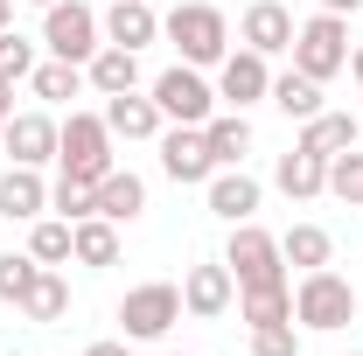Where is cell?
Segmentation results:
<instances>
[{
	"label": "cell",
	"mask_w": 363,
	"mask_h": 356,
	"mask_svg": "<svg viewBox=\"0 0 363 356\" xmlns=\"http://www.w3.org/2000/svg\"><path fill=\"white\" fill-rule=\"evenodd\" d=\"M252 356H301L294 321H279V328H252Z\"/></svg>",
	"instance_id": "cell-34"
},
{
	"label": "cell",
	"mask_w": 363,
	"mask_h": 356,
	"mask_svg": "<svg viewBox=\"0 0 363 356\" xmlns=\"http://www.w3.org/2000/svg\"><path fill=\"white\" fill-rule=\"evenodd\" d=\"M342 356H363V350H342Z\"/></svg>",
	"instance_id": "cell-42"
},
{
	"label": "cell",
	"mask_w": 363,
	"mask_h": 356,
	"mask_svg": "<svg viewBox=\"0 0 363 356\" xmlns=\"http://www.w3.org/2000/svg\"><path fill=\"white\" fill-rule=\"evenodd\" d=\"M217 98H224L230 112L272 98V56H259V49H230L224 63H217Z\"/></svg>",
	"instance_id": "cell-11"
},
{
	"label": "cell",
	"mask_w": 363,
	"mask_h": 356,
	"mask_svg": "<svg viewBox=\"0 0 363 356\" xmlns=\"http://www.w3.org/2000/svg\"><path fill=\"white\" fill-rule=\"evenodd\" d=\"M21 314H28V321H63V314H70V279H63L56 266H43L35 287L21 294Z\"/></svg>",
	"instance_id": "cell-27"
},
{
	"label": "cell",
	"mask_w": 363,
	"mask_h": 356,
	"mask_svg": "<svg viewBox=\"0 0 363 356\" xmlns=\"http://www.w3.org/2000/svg\"><path fill=\"white\" fill-rule=\"evenodd\" d=\"M161 35L182 49V63H196V70H210V63H224L230 56V21L224 7H210V0H182L161 14Z\"/></svg>",
	"instance_id": "cell-1"
},
{
	"label": "cell",
	"mask_w": 363,
	"mask_h": 356,
	"mask_svg": "<svg viewBox=\"0 0 363 356\" xmlns=\"http://www.w3.org/2000/svg\"><path fill=\"white\" fill-rule=\"evenodd\" d=\"M203 140H210L217 168H245V154H252V119H245V112H210V119H203Z\"/></svg>",
	"instance_id": "cell-21"
},
{
	"label": "cell",
	"mask_w": 363,
	"mask_h": 356,
	"mask_svg": "<svg viewBox=\"0 0 363 356\" xmlns=\"http://www.w3.org/2000/svg\"><path fill=\"white\" fill-rule=\"evenodd\" d=\"M230 308H238V279H230L224 259L182 272V314H196V321H224Z\"/></svg>",
	"instance_id": "cell-10"
},
{
	"label": "cell",
	"mask_w": 363,
	"mask_h": 356,
	"mask_svg": "<svg viewBox=\"0 0 363 356\" xmlns=\"http://www.w3.org/2000/svg\"><path fill=\"white\" fill-rule=\"evenodd\" d=\"M147 98L161 105V119H168V126H203V119L217 112V84H210L196 63H175V70H161V77L147 84Z\"/></svg>",
	"instance_id": "cell-7"
},
{
	"label": "cell",
	"mask_w": 363,
	"mask_h": 356,
	"mask_svg": "<svg viewBox=\"0 0 363 356\" xmlns=\"http://www.w3.org/2000/svg\"><path fill=\"white\" fill-rule=\"evenodd\" d=\"M350 77H357V84H363V43L350 49Z\"/></svg>",
	"instance_id": "cell-38"
},
{
	"label": "cell",
	"mask_w": 363,
	"mask_h": 356,
	"mask_svg": "<svg viewBox=\"0 0 363 356\" xmlns=\"http://www.w3.org/2000/svg\"><path fill=\"white\" fill-rule=\"evenodd\" d=\"M0 28H14V0H0Z\"/></svg>",
	"instance_id": "cell-39"
},
{
	"label": "cell",
	"mask_w": 363,
	"mask_h": 356,
	"mask_svg": "<svg viewBox=\"0 0 363 356\" xmlns=\"http://www.w3.org/2000/svg\"><path fill=\"white\" fill-rule=\"evenodd\" d=\"M43 49L63 56V63H91V56L105 49V14L84 7V0H56V7H43Z\"/></svg>",
	"instance_id": "cell-4"
},
{
	"label": "cell",
	"mask_w": 363,
	"mask_h": 356,
	"mask_svg": "<svg viewBox=\"0 0 363 356\" xmlns=\"http://www.w3.org/2000/svg\"><path fill=\"white\" fill-rule=\"evenodd\" d=\"M28 91H35V98H49V105H63V98H77V91H84V63L49 56V63H35V70H28Z\"/></svg>",
	"instance_id": "cell-28"
},
{
	"label": "cell",
	"mask_w": 363,
	"mask_h": 356,
	"mask_svg": "<svg viewBox=\"0 0 363 356\" xmlns=\"http://www.w3.org/2000/svg\"><path fill=\"white\" fill-rule=\"evenodd\" d=\"M272 182H279V196L315 203V196H328V161H321V154H308V147H294V154H279Z\"/></svg>",
	"instance_id": "cell-18"
},
{
	"label": "cell",
	"mask_w": 363,
	"mask_h": 356,
	"mask_svg": "<svg viewBox=\"0 0 363 356\" xmlns=\"http://www.w3.org/2000/svg\"><path fill=\"white\" fill-rule=\"evenodd\" d=\"M161 175L182 182V189H203V182L217 175V154H210V140H203V126H161Z\"/></svg>",
	"instance_id": "cell-9"
},
{
	"label": "cell",
	"mask_w": 363,
	"mask_h": 356,
	"mask_svg": "<svg viewBox=\"0 0 363 356\" xmlns=\"http://www.w3.org/2000/svg\"><path fill=\"white\" fill-rule=\"evenodd\" d=\"M238 321H252V328L294 321V287H286V279H279V287H238Z\"/></svg>",
	"instance_id": "cell-24"
},
{
	"label": "cell",
	"mask_w": 363,
	"mask_h": 356,
	"mask_svg": "<svg viewBox=\"0 0 363 356\" xmlns=\"http://www.w3.org/2000/svg\"><path fill=\"white\" fill-rule=\"evenodd\" d=\"M140 210H147V182H140L133 168H112V175H98V217L133 223Z\"/></svg>",
	"instance_id": "cell-22"
},
{
	"label": "cell",
	"mask_w": 363,
	"mask_h": 356,
	"mask_svg": "<svg viewBox=\"0 0 363 356\" xmlns=\"http://www.w3.org/2000/svg\"><path fill=\"white\" fill-rule=\"evenodd\" d=\"M357 112H315V119H308V126H301V140H294V147H308V154H321V161H328V154H342V147H357Z\"/></svg>",
	"instance_id": "cell-25"
},
{
	"label": "cell",
	"mask_w": 363,
	"mask_h": 356,
	"mask_svg": "<svg viewBox=\"0 0 363 356\" xmlns=\"http://www.w3.org/2000/svg\"><path fill=\"white\" fill-rule=\"evenodd\" d=\"M161 35V14L147 7V0H112L105 7V43H119V49H147Z\"/></svg>",
	"instance_id": "cell-20"
},
{
	"label": "cell",
	"mask_w": 363,
	"mask_h": 356,
	"mask_svg": "<svg viewBox=\"0 0 363 356\" xmlns=\"http://www.w3.org/2000/svg\"><path fill=\"white\" fill-rule=\"evenodd\" d=\"M43 210H49L43 168H14V161H7V175H0V217L7 223H35Z\"/></svg>",
	"instance_id": "cell-16"
},
{
	"label": "cell",
	"mask_w": 363,
	"mask_h": 356,
	"mask_svg": "<svg viewBox=\"0 0 363 356\" xmlns=\"http://www.w3.org/2000/svg\"><path fill=\"white\" fill-rule=\"evenodd\" d=\"M154 356H189V350H154Z\"/></svg>",
	"instance_id": "cell-40"
},
{
	"label": "cell",
	"mask_w": 363,
	"mask_h": 356,
	"mask_svg": "<svg viewBox=\"0 0 363 356\" xmlns=\"http://www.w3.org/2000/svg\"><path fill=\"white\" fill-rule=\"evenodd\" d=\"M175 321H182V287L175 279H140V287H126V301H119L126 343H161Z\"/></svg>",
	"instance_id": "cell-6"
},
{
	"label": "cell",
	"mask_w": 363,
	"mask_h": 356,
	"mask_svg": "<svg viewBox=\"0 0 363 356\" xmlns=\"http://www.w3.org/2000/svg\"><path fill=\"white\" fill-rule=\"evenodd\" d=\"M105 126H112V140H161L168 119L147 91H119V98H105Z\"/></svg>",
	"instance_id": "cell-15"
},
{
	"label": "cell",
	"mask_w": 363,
	"mask_h": 356,
	"mask_svg": "<svg viewBox=\"0 0 363 356\" xmlns=\"http://www.w3.org/2000/svg\"><path fill=\"white\" fill-rule=\"evenodd\" d=\"M49 210L56 217H98V182H84V175H56L49 182Z\"/></svg>",
	"instance_id": "cell-29"
},
{
	"label": "cell",
	"mask_w": 363,
	"mask_h": 356,
	"mask_svg": "<svg viewBox=\"0 0 363 356\" xmlns=\"http://www.w3.org/2000/svg\"><path fill=\"white\" fill-rule=\"evenodd\" d=\"M272 105H279L294 126H308V119L321 112V84L308 77V70H279V77H272Z\"/></svg>",
	"instance_id": "cell-26"
},
{
	"label": "cell",
	"mask_w": 363,
	"mask_h": 356,
	"mask_svg": "<svg viewBox=\"0 0 363 356\" xmlns=\"http://www.w3.org/2000/svg\"><path fill=\"white\" fill-rule=\"evenodd\" d=\"M294 28H301V21H294L279 0H252L245 21H238V43L259 49V56H286V49H294Z\"/></svg>",
	"instance_id": "cell-13"
},
{
	"label": "cell",
	"mask_w": 363,
	"mask_h": 356,
	"mask_svg": "<svg viewBox=\"0 0 363 356\" xmlns=\"http://www.w3.org/2000/svg\"><path fill=\"white\" fill-rule=\"evenodd\" d=\"M203 189H210V210H217L224 223H252V217H259V203H266L259 175H245V168H217Z\"/></svg>",
	"instance_id": "cell-14"
},
{
	"label": "cell",
	"mask_w": 363,
	"mask_h": 356,
	"mask_svg": "<svg viewBox=\"0 0 363 356\" xmlns=\"http://www.w3.org/2000/svg\"><path fill=\"white\" fill-rule=\"evenodd\" d=\"M7 119H14V84H0V133H7Z\"/></svg>",
	"instance_id": "cell-36"
},
{
	"label": "cell",
	"mask_w": 363,
	"mask_h": 356,
	"mask_svg": "<svg viewBox=\"0 0 363 356\" xmlns=\"http://www.w3.org/2000/svg\"><path fill=\"white\" fill-rule=\"evenodd\" d=\"M286 56H294V70H308L315 84L342 77V70H350V21H342V14H328V7L308 14V21L294 28V49H286Z\"/></svg>",
	"instance_id": "cell-3"
},
{
	"label": "cell",
	"mask_w": 363,
	"mask_h": 356,
	"mask_svg": "<svg viewBox=\"0 0 363 356\" xmlns=\"http://www.w3.org/2000/svg\"><path fill=\"white\" fill-rule=\"evenodd\" d=\"M35 272H43L35 252H0V301H7V308H21V294L35 287Z\"/></svg>",
	"instance_id": "cell-31"
},
{
	"label": "cell",
	"mask_w": 363,
	"mask_h": 356,
	"mask_svg": "<svg viewBox=\"0 0 363 356\" xmlns=\"http://www.w3.org/2000/svg\"><path fill=\"white\" fill-rule=\"evenodd\" d=\"M28 252H35V259H43V266H63V259H70V217H35V230H28Z\"/></svg>",
	"instance_id": "cell-30"
},
{
	"label": "cell",
	"mask_w": 363,
	"mask_h": 356,
	"mask_svg": "<svg viewBox=\"0 0 363 356\" xmlns=\"http://www.w3.org/2000/svg\"><path fill=\"white\" fill-rule=\"evenodd\" d=\"M350 321H357V287H350L335 266L301 272V287H294V328L335 335V328H350Z\"/></svg>",
	"instance_id": "cell-2"
},
{
	"label": "cell",
	"mask_w": 363,
	"mask_h": 356,
	"mask_svg": "<svg viewBox=\"0 0 363 356\" xmlns=\"http://www.w3.org/2000/svg\"><path fill=\"white\" fill-rule=\"evenodd\" d=\"M28 7H56V0H28Z\"/></svg>",
	"instance_id": "cell-41"
},
{
	"label": "cell",
	"mask_w": 363,
	"mask_h": 356,
	"mask_svg": "<svg viewBox=\"0 0 363 356\" xmlns=\"http://www.w3.org/2000/svg\"><path fill=\"white\" fill-rule=\"evenodd\" d=\"M315 7H328V14H357L363 0H315Z\"/></svg>",
	"instance_id": "cell-37"
},
{
	"label": "cell",
	"mask_w": 363,
	"mask_h": 356,
	"mask_svg": "<svg viewBox=\"0 0 363 356\" xmlns=\"http://www.w3.org/2000/svg\"><path fill=\"white\" fill-rule=\"evenodd\" d=\"M328 196H342V203H357V210H363V154H357V147L328 154Z\"/></svg>",
	"instance_id": "cell-32"
},
{
	"label": "cell",
	"mask_w": 363,
	"mask_h": 356,
	"mask_svg": "<svg viewBox=\"0 0 363 356\" xmlns=\"http://www.w3.org/2000/svg\"><path fill=\"white\" fill-rule=\"evenodd\" d=\"M28 70H35V43L21 28H0V84H28Z\"/></svg>",
	"instance_id": "cell-33"
},
{
	"label": "cell",
	"mask_w": 363,
	"mask_h": 356,
	"mask_svg": "<svg viewBox=\"0 0 363 356\" xmlns=\"http://www.w3.org/2000/svg\"><path fill=\"white\" fill-rule=\"evenodd\" d=\"M279 259H286V266H301V272L335 266V238H328L321 223H286V230H279Z\"/></svg>",
	"instance_id": "cell-23"
},
{
	"label": "cell",
	"mask_w": 363,
	"mask_h": 356,
	"mask_svg": "<svg viewBox=\"0 0 363 356\" xmlns=\"http://www.w3.org/2000/svg\"><path fill=\"white\" fill-rule=\"evenodd\" d=\"M56 161H63V175H112L119 161H112V126H105V112H70L63 119V133H56Z\"/></svg>",
	"instance_id": "cell-5"
},
{
	"label": "cell",
	"mask_w": 363,
	"mask_h": 356,
	"mask_svg": "<svg viewBox=\"0 0 363 356\" xmlns=\"http://www.w3.org/2000/svg\"><path fill=\"white\" fill-rule=\"evenodd\" d=\"M56 133H63V119H49V112H14L7 133H0V147H7L14 168H49V161H56Z\"/></svg>",
	"instance_id": "cell-12"
},
{
	"label": "cell",
	"mask_w": 363,
	"mask_h": 356,
	"mask_svg": "<svg viewBox=\"0 0 363 356\" xmlns=\"http://www.w3.org/2000/svg\"><path fill=\"white\" fill-rule=\"evenodd\" d=\"M84 84L98 91V98L140 91V49H119V43H105V49H98V56L84 63Z\"/></svg>",
	"instance_id": "cell-17"
},
{
	"label": "cell",
	"mask_w": 363,
	"mask_h": 356,
	"mask_svg": "<svg viewBox=\"0 0 363 356\" xmlns=\"http://www.w3.org/2000/svg\"><path fill=\"white\" fill-rule=\"evenodd\" d=\"M224 266L238 287H279L286 279V259H279V238H272L266 223H230V245H224Z\"/></svg>",
	"instance_id": "cell-8"
},
{
	"label": "cell",
	"mask_w": 363,
	"mask_h": 356,
	"mask_svg": "<svg viewBox=\"0 0 363 356\" xmlns=\"http://www.w3.org/2000/svg\"><path fill=\"white\" fill-rule=\"evenodd\" d=\"M84 356H133V350H126V335H105V343H91Z\"/></svg>",
	"instance_id": "cell-35"
},
{
	"label": "cell",
	"mask_w": 363,
	"mask_h": 356,
	"mask_svg": "<svg viewBox=\"0 0 363 356\" xmlns=\"http://www.w3.org/2000/svg\"><path fill=\"white\" fill-rule=\"evenodd\" d=\"M70 259L91 266V272L119 266V223H112V217H77V223H70Z\"/></svg>",
	"instance_id": "cell-19"
}]
</instances>
